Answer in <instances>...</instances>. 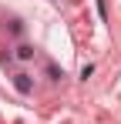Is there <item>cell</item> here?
I'll use <instances>...</instances> for the list:
<instances>
[{
    "label": "cell",
    "mask_w": 121,
    "mask_h": 124,
    "mask_svg": "<svg viewBox=\"0 0 121 124\" xmlns=\"http://www.w3.org/2000/svg\"><path fill=\"white\" fill-rule=\"evenodd\" d=\"M14 84H17V91H20V94H27V91H30V81H27V74H17V77H14Z\"/></svg>",
    "instance_id": "cell-1"
}]
</instances>
